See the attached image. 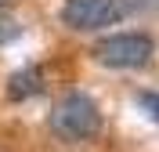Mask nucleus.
Here are the masks:
<instances>
[{"label":"nucleus","mask_w":159,"mask_h":152,"mask_svg":"<svg viewBox=\"0 0 159 152\" xmlns=\"http://www.w3.org/2000/svg\"><path fill=\"white\" fill-rule=\"evenodd\" d=\"M11 4H15V0H0V11H4V7H11Z\"/></svg>","instance_id":"0eeeda50"},{"label":"nucleus","mask_w":159,"mask_h":152,"mask_svg":"<svg viewBox=\"0 0 159 152\" xmlns=\"http://www.w3.org/2000/svg\"><path fill=\"white\" fill-rule=\"evenodd\" d=\"M15 36H18V25H15L11 18H4V15H0V47H4L7 40H15Z\"/></svg>","instance_id":"423d86ee"},{"label":"nucleus","mask_w":159,"mask_h":152,"mask_svg":"<svg viewBox=\"0 0 159 152\" xmlns=\"http://www.w3.org/2000/svg\"><path fill=\"white\" fill-rule=\"evenodd\" d=\"M119 4L116 0H65L61 4V22L76 33H94L105 25L119 22Z\"/></svg>","instance_id":"7ed1b4c3"},{"label":"nucleus","mask_w":159,"mask_h":152,"mask_svg":"<svg viewBox=\"0 0 159 152\" xmlns=\"http://www.w3.org/2000/svg\"><path fill=\"white\" fill-rule=\"evenodd\" d=\"M40 91H43V69L40 65H25V69H18L7 80V98L11 101H25Z\"/></svg>","instance_id":"20e7f679"},{"label":"nucleus","mask_w":159,"mask_h":152,"mask_svg":"<svg viewBox=\"0 0 159 152\" xmlns=\"http://www.w3.org/2000/svg\"><path fill=\"white\" fill-rule=\"evenodd\" d=\"M138 101H141V109H145V112L152 116V120L159 123V94H141Z\"/></svg>","instance_id":"39448f33"},{"label":"nucleus","mask_w":159,"mask_h":152,"mask_svg":"<svg viewBox=\"0 0 159 152\" xmlns=\"http://www.w3.org/2000/svg\"><path fill=\"white\" fill-rule=\"evenodd\" d=\"M47 123H51V131L58 134L61 141H90L101 131V109H98V101L90 98V94L69 91L51 109Z\"/></svg>","instance_id":"f257e3e1"},{"label":"nucleus","mask_w":159,"mask_h":152,"mask_svg":"<svg viewBox=\"0 0 159 152\" xmlns=\"http://www.w3.org/2000/svg\"><path fill=\"white\" fill-rule=\"evenodd\" d=\"M152 54L156 44L148 33H112L94 44V58L109 69H141L152 62Z\"/></svg>","instance_id":"f03ea898"}]
</instances>
